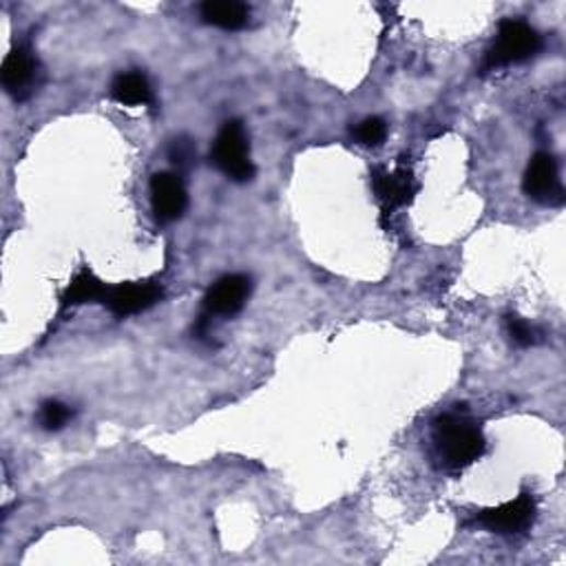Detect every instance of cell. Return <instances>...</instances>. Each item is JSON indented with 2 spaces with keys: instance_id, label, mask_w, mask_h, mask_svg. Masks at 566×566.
Returning <instances> with one entry per match:
<instances>
[{
  "instance_id": "1",
  "label": "cell",
  "mask_w": 566,
  "mask_h": 566,
  "mask_svg": "<svg viewBox=\"0 0 566 566\" xmlns=\"http://www.w3.org/2000/svg\"><path fill=\"white\" fill-rule=\"evenodd\" d=\"M434 442L447 467H467L476 463L487 449L483 431L463 416H442L434 425Z\"/></svg>"
},
{
  "instance_id": "2",
  "label": "cell",
  "mask_w": 566,
  "mask_h": 566,
  "mask_svg": "<svg viewBox=\"0 0 566 566\" xmlns=\"http://www.w3.org/2000/svg\"><path fill=\"white\" fill-rule=\"evenodd\" d=\"M210 160L233 182H251L255 177L249 136L240 120H229L219 129L210 151Z\"/></svg>"
},
{
  "instance_id": "3",
  "label": "cell",
  "mask_w": 566,
  "mask_h": 566,
  "mask_svg": "<svg viewBox=\"0 0 566 566\" xmlns=\"http://www.w3.org/2000/svg\"><path fill=\"white\" fill-rule=\"evenodd\" d=\"M540 49H542V38L529 23L507 19L498 27V38L494 47L487 51L485 69L494 71L500 67L524 62L533 58Z\"/></svg>"
},
{
  "instance_id": "4",
  "label": "cell",
  "mask_w": 566,
  "mask_h": 566,
  "mask_svg": "<svg viewBox=\"0 0 566 566\" xmlns=\"http://www.w3.org/2000/svg\"><path fill=\"white\" fill-rule=\"evenodd\" d=\"M524 193L546 206H559L564 201V188L557 171V162L551 153H535L524 173Z\"/></svg>"
},
{
  "instance_id": "5",
  "label": "cell",
  "mask_w": 566,
  "mask_h": 566,
  "mask_svg": "<svg viewBox=\"0 0 566 566\" xmlns=\"http://www.w3.org/2000/svg\"><path fill=\"white\" fill-rule=\"evenodd\" d=\"M253 284L246 275H226L204 297V316H233L238 314L249 297Z\"/></svg>"
},
{
  "instance_id": "6",
  "label": "cell",
  "mask_w": 566,
  "mask_h": 566,
  "mask_svg": "<svg viewBox=\"0 0 566 566\" xmlns=\"http://www.w3.org/2000/svg\"><path fill=\"white\" fill-rule=\"evenodd\" d=\"M162 286L153 281H138V284H120L108 286L104 294V305L116 316H131L142 310H149L162 299Z\"/></svg>"
},
{
  "instance_id": "7",
  "label": "cell",
  "mask_w": 566,
  "mask_h": 566,
  "mask_svg": "<svg viewBox=\"0 0 566 566\" xmlns=\"http://www.w3.org/2000/svg\"><path fill=\"white\" fill-rule=\"evenodd\" d=\"M535 518V500L529 494H522L520 498L505 503L494 509H485L483 513L476 516V524L485 527L487 531L494 533H520L524 531Z\"/></svg>"
},
{
  "instance_id": "8",
  "label": "cell",
  "mask_w": 566,
  "mask_h": 566,
  "mask_svg": "<svg viewBox=\"0 0 566 566\" xmlns=\"http://www.w3.org/2000/svg\"><path fill=\"white\" fill-rule=\"evenodd\" d=\"M36 78L38 60L27 47H19L12 54H8L3 67H0V80H3L8 93H12L16 100H25L34 93Z\"/></svg>"
},
{
  "instance_id": "9",
  "label": "cell",
  "mask_w": 566,
  "mask_h": 566,
  "mask_svg": "<svg viewBox=\"0 0 566 566\" xmlns=\"http://www.w3.org/2000/svg\"><path fill=\"white\" fill-rule=\"evenodd\" d=\"M188 204L186 188L175 173H155L151 180V206L160 221H175Z\"/></svg>"
},
{
  "instance_id": "10",
  "label": "cell",
  "mask_w": 566,
  "mask_h": 566,
  "mask_svg": "<svg viewBox=\"0 0 566 566\" xmlns=\"http://www.w3.org/2000/svg\"><path fill=\"white\" fill-rule=\"evenodd\" d=\"M199 16L206 25L223 32H238L249 25L251 10L238 0H206L199 8Z\"/></svg>"
},
{
  "instance_id": "11",
  "label": "cell",
  "mask_w": 566,
  "mask_h": 566,
  "mask_svg": "<svg viewBox=\"0 0 566 566\" xmlns=\"http://www.w3.org/2000/svg\"><path fill=\"white\" fill-rule=\"evenodd\" d=\"M416 188L418 186H416L412 173L405 169L394 171V173H388V171L374 173V190L388 208H398V206L409 204Z\"/></svg>"
},
{
  "instance_id": "12",
  "label": "cell",
  "mask_w": 566,
  "mask_h": 566,
  "mask_svg": "<svg viewBox=\"0 0 566 566\" xmlns=\"http://www.w3.org/2000/svg\"><path fill=\"white\" fill-rule=\"evenodd\" d=\"M111 97L127 106H147V104H153V89L145 73L129 71V73H120L116 80H113Z\"/></svg>"
},
{
  "instance_id": "13",
  "label": "cell",
  "mask_w": 566,
  "mask_h": 566,
  "mask_svg": "<svg viewBox=\"0 0 566 566\" xmlns=\"http://www.w3.org/2000/svg\"><path fill=\"white\" fill-rule=\"evenodd\" d=\"M106 288L93 273L82 270L78 273L71 284L67 286L65 294H62V305L71 308V305H82V303H93V301H104Z\"/></svg>"
},
{
  "instance_id": "14",
  "label": "cell",
  "mask_w": 566,
  "mask_h": 566,
  "mask_svg": "<svg viewBox=\"0 0 566 566\" xmlns=\"http://www.w3.org/2000/svg\"><path fill=\"white\" fill-rule=\"evenodd\" d=\"M385 136H388V125H385V120H381L377 116L366 118L355 129V138L363 147H379V145H383Z\"/></svg>"
},
{
  "instance_id": "15",
  "label": "cell",
  "mask_w": 566,
  "mask_h": 566,
  "mask_svg": "<svg viewBox=\"0 0 566 566\" xmlns=\"http://www.w3.org/2000/svg\"><path fill=\"white\" fill-rule=\"evenodd\" d=\"M73 412L69 405L60 403V401H49L43 405V412H41V425L47 429V431H56V429H62L69 420H71Z\"/></svg>"
},
{
  "instance_id": "16",
  "label": "cell",
  "mask_w": 566,
  "mask_h": 566,
  "mask_svg": "<svg viewBox=\"0 0 566 566\" xmlns=\"http://www.w3.org/2000/svg\"><path fill=\"white\" fill-rule=\"evenodd\" d=\"M507 330H509L511 342H513L516 346H520V348L533 346L535 338H538L535 327L529 325V323H527L524 319H520V316H509V319H507Z\"/></svg>"
},
{
  "instance_id": "17",
  "label": "cell",
  "mask_w": 566,
  "mask_h": 566,
  "mask_svg": "<svg viewBox=\"0 0 566 566\" xmlns=\"http://www.w3.org/2000/svg\"><path fill=\"white\" fill-rule=\"evenodd\" d=\"M190 155H193V149H190V145L186 140H175L173 142V149H171V160L173 162L184 164V162L190 160Z\"/></svg>"
}]
</instances>
